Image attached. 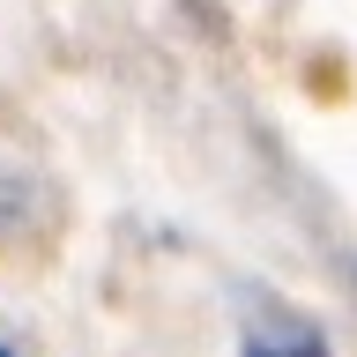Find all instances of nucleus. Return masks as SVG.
<instances>
[{"instance_id":"nucleus-1","label":"nucleus","mask_w":357,"mask_h":357,"mask_svg":"<svg viewBox=\"0 0 357 357\" xmlns=\"http://www.w3.org/2000/svg\"><path fill=\"white\" fill-rule=\"evenodd\" d=\"M238 357H328V342H320V328H312V320L283 312V320H268V328L245 335Z\"/></svg>"},{"instance_id":"nucleus-2","label":"nucleus","mask_w":357,"mask_h":357,"mask_svg":"<svg viewBox=\"0 0 357 357\" xmlns=\"http://www.w3.org/2000/svg\"><path fill=\"white\" fill-rule=\"evenodd\" d=\"M0 357H15V350H8V342H0Z\"/></svg>"}]
</instances>
